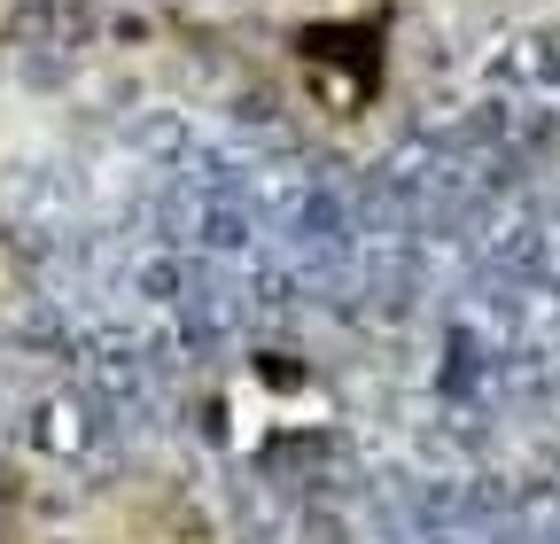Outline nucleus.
<instances>
[{
	"label": "nucleus",
	"instance_id": "1",
	"mask_svg": "<svg viewBox=\"0 0 560 544\" xmlns=\"http://www.w3.org/2000/svg\"><path fill=\"white\" fill-rule=\"evenodd\" d=\"M257 374H265V389H304V366H289V358H257Z\"/></svg>",
	"mask_w": 560,
	"mask_h": 544
}]
</instances>
